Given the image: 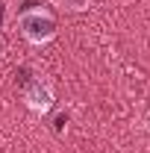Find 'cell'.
I'll return each mask as SVG.
<instances>
[{
	"mask_svg": "<svg viewBox=\"0 0 150 153\" xmlns=\"http://www.w3.org/2000/svg\"><path fill=\"white\" fill-rule=\"evenodd\" d=\"M65 124H68V115H59V118H56V130H62Z\"/></svg>",
	"mask_w": 150,
	"mask_h": 153,
	"instance_id": "cell-4",
	"label": "cell"
},
{
	"mask_svg": "<svg viewBox=\"0 0 150 153\" xmlns=\"http://www.w3.org/2000/svg\"><path fill=\"white\" fill-rule=\"evenodd\" d=\"M18 27L24 38L30 44H47L56 38V18L47 12V9H30V12H21Z\"/></svg>",
	"mask_w": 150,
	"mask_h": 153,
	"instance_id": "cell-1",
	"label": "cell"
},
{
	"mask_svg": "<svg viewBox=\"0 0 150 153\" xmlns=\"http://www.w3.org/2000/svg\"><path fill=\"white\" fill-rule=\"evenodd\" d=\"M62 9H71V12H82V9H88V0H56Z\"/></svg>",
	"mask_w": 150,
	"mask_h": 153,
	"instance_id": "cell-3",
	"label": "cell"
},
{
	"mask_svg": "<svg viewBox=\"0 0 150 153\" xmlns=\"http://www.w3.org/2000/svg\"><path fill=\"white\" fill-rule=\"evenodd\" d=\"M53 85L47 82V79H30L27 85H24V103L33 109V112L38 115H44V112H50L53 109Z\"/></svg>",
	"mask_w": 150,
	"mask_h": 153,
	"instance_id": "cell-2",
	"label": "cell"
},
{
	"mask_svg": "<svg viewBox=\"0 0 150 153\" xmlns=\"http://www.w3.org/2000/svg\"><path fill=\"white\" fill-rule=\"evenodd\" d=\"M3 15H6V9H3V3H0V24H3Z\"/></svg>",
	"mask_w": 150,
	"mask_h": 153,
	"instance_id": "cell-5",
	"label": "cell"
}]
</instances>
